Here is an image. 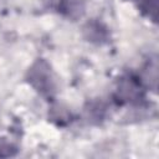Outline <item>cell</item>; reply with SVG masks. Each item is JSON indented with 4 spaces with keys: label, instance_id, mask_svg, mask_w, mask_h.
I'll list each match as a JSON object with an SVG mask.
<instances>
[{
    "label": "cell",
    "instance_id": "7a4b0ae2",
    "mask_svg": "<svg viewBox=\"0 0 159 159\" xmlns=\"http://www.w3.org/2000/svg\"><path fill=\"white\" fill-rule=\"evenodd\" d=\"M113 97L118 104H140L145 98L144 83L134 75H124L118 80Z\"/></svg>",
    "mask_w": 159,
    "mask_h": 159
},
{
    "label": "cell",
    "instance_id": "3957f363",
    "mask_svg": "<svg viewBox=\"0 0 159 159\" xmlns=\"http://www.w3.org/2000/svg\"><path fill=\"white\" fill-rule=\"evenodd\" d=\"M83 34H84V37L88 41H91L93 43H98V45H102V43L107 42L108 37H109L108 29L102 22L96 21V20L88 21L84 25Z\"/></svg>",
    "mask_w": 159,
    "mask_h": 159
},
{
    "label": "cell",
    "instance_id": "ba28073f",
    "mask_svg": "<svg viewBox=\"0 0 159 159\" xmlns=\"http://www.w3.org/2000/svg\"><path fill=\"white\" fill-rule=\"evenodd\" d=\"M42 2L45 4V6H47L48 9H53L56 11L60 10L63 0H42Z\"/></svg>",
    "mask_w": 159,
    "mask_h": 159
},
{
    "label": "cell",
    "instance_id": "8992f818",
    "mask_svg": "<svg viewBox=\"0 0 159 159\" xmlns=\"http://www.w3.org/2000/svg\"><path fill=\"white\" fill-rule=\"evenodd\" d=\"M86 114L91 122H101L106 116V107L102 102H91L86 108Z\"/></svg>",
    "mask_w": 159,
    "mask_h": 159
},
{
    "label": "cell",
    "instance_id": "52a82bcc",
    "mask_svg": "<svg viewBox=\"0 0 159 159\" xmlns=\"http://www.w3.org/2000/svg\"><path fill=\"white\" fill-rule=\"evenodd\" d=\"M16 154V148L7 143V142H0V157H12Z\"/></svg>",
    "mask_w": 159,
    "mask_h": 159
},
{
    "label": "cell",
    "instance_id": "6da1fadb",
    "mask_svg": "<svg viewBox=\"0 0 159 159\" xmlns=\"http://www.w3.org/2000/svg\"><path fill=\"white\" fill-rule=\"evenodd\" d=\"M26 80L41 96L51 98L56 93V81L51 66L43 58L36 60L27 70Z\"/></svg>",
    "mask_w": 159,
    "mask_h": 159
},
{
    "label": "cell",
    "instance_id": "277c9868",
    "mask_svg": "<svg viewBox=\"0 0 159 159\" xmlns=\"http://www.w3.org/2000/svg\"><path fill=\"white\" fill-rule=\"evenodd\" d=\"M84 9L86 6L83 0H63L58 12L71 20H77L83 16Z\"/></svg>",
    "mask_w": 159,
    "mask_h": 159
},
{
    "label": "cell",
    "instance_id": "5b68a950",
    "mask_svg": "<svg viewBox=\"0 0 159 159\" xmlns=\"http://www.w3.org/2000/svg\"><path fill=\"white\" fill-rule=\"evenodd\" d=\"M71 118H72V114L71 112L68 111V108L61 106V104H57V106H53L50 111V119L52 122H55L57 125H66L71 122Z\"/></svg>",
    "mask_w": 159,
    "mask_h": 159
}]
</instances>
